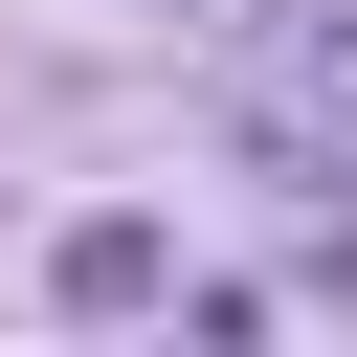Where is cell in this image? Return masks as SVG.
I'll return each mask as SVG.
<instances>
[{"instance_id":"obj_1","label":"cell","mask_w":357,"mask_h":357,"mask_svg":"<svg viewBox=\"0 0 357 357\" xmlns=\"http://www.w3.org/2000/svg\"><path fill=\"white\" fill-rule=\"evenodd\" d=\"M223 156L290 223L357 201V0H223Z\"/></svg>"},{"instance_id":"obj_2","label":"cell","mask_w":357,"mask_h":357,"mask_svg":"<svg viewBox=\"0 0 357 357\" xmlns=\"http://www.w3.org/2000/svg\"><path fill=\"white\" fill-rule=\"evenodd\" d=\"M45 312H67V335H112V312H178V223H156V201H89V223H45Z\"/></svg>"}]
</instances>
